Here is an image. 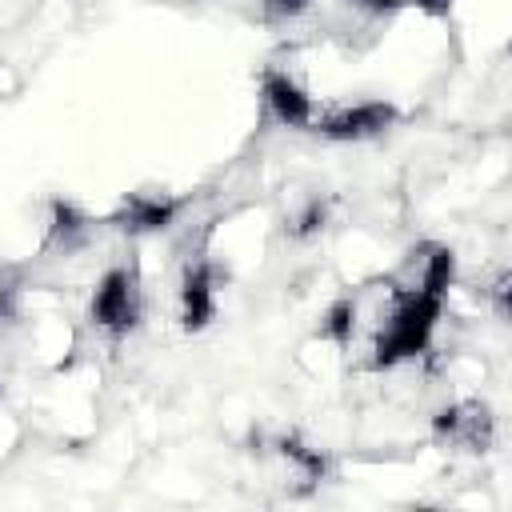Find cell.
<instances>
[{"mask_svg": "<svg viewBox=\"0 0 512 512\" xmlns=\"http://www.w3.org/2000/svg\"><path fill=\"white\" fill-rule=\"evenodd\" d=\"M440 308H444V296H432V292H420V288H400L392 296V308H388L380 332H376L372 364L392 368L400 360L420 356L428 348L432 332H436Z\"/></svg>", "mask_w": 512, "mask_h": 512, "instance_id": "1", "label": "cell"}, {"mask_svg": "<svg viewBox=\"0 0 512 512\" xmlns=\"http://www.w3.org/2000/svg\"><path fill=\"white\" fill-rule=\"evenodd\" d=\"M396 120H400V108L392 100H356V104L316 112L312 132H320L324 140H336V144H360V140L384 136Z\"/></svg>", "mask_w": 512, "mask_h": 512, "instance_id": "2", "label": "cell"}, {"mask_svg": "<svg viewBox=\"0 0 512 512\" xmlns=\"http://www.w3.org/2000/svg\"><path fill=\"white\" fill-rule=\"evenodd\" d=\"M140 320V280L132 268H108L92 292V324L124 336Z\"/></svg>", "mask_w": 512, "mask_h": 512, "instance_id": "3", "label": "cell"}, {"mask_svg": "<svg viewBox=\"0 0 512 512\" xmlns=\"http://www.w3.org/2000/svg\"><path fill=\"white\" fill-rule=\"evenodd\" d=\"M260 100H264V112L284 128H312V120H316L312 92L284 68H268L260 76Z\"/></svg>", "mask_w": 512, "mask_h": 512, "instance_id": "4", "label": "cell"}, {"mask_svg": "<svg viewBox=\"0 0 512 512\" xmlns=\"http://www.w3.org/2000/svg\"><path fill=\"white\" fill-rule=\"evenodd\" d=\"M432 428H436V436L448 440L452 448H472V452H480V448H488V440H492V416H488V408L476 404V400L452 404V408L436 412Z\"/></svg>", "mask_w": 512, "mask_h": 512, "instance_id": "5", "label": "cell"}, {"mask_svg": "<svg viewBox=\"0 0 512 512\" xmlns=\"http://www.w3.org/2000/svg\"><path fill=\"white\" fill-rule=\"evenodd\" d=\"M216 316V276L208 260H196L180 276V324L188 332H200Z\"/></svg>", "mask_w": 512, "mask_h": 512, "instance_id": "6", "label": "cell"}, {"mask_svg": "<svg viewBox=\"0 0 512 512\" xmlns=\"http://www.w3.org/2000/svg\"><path fill=\"white\" fill-rule=\"evenodd\" d=\"M172 216H176V200H164V196H132L124 208V224L132 232H156Z\"/></svg>", "mask_w": 512, "mask_h": 512, "instance_id": "7", "label": "cell"}, {"mask_svg": "<svg viewBox=\"0 0 512 512\" xmlns=\"http://www.w3.org/2000/svg\"><path fill=\"white\" fill-rule=\"evenodd\" d=\"M352 332H356V300L344 296V300H336V304L328 308V316H324V324H320V336H328L332 344H348Z\"/></svg>", "mask_w": 512, "mask_h": 512, "instance_id": "8", "label": "cell"}, {"mask_svg": "<svg viewBox=\"0 0 512 512\" xmlns=\"http://www.w3.org/2000/svg\"><path fill=\"white\" fill-rule=\"evenodd\" d=\"M308 4H312V0H260V16H264L268 24H288V20H296L300 12H308Z\"/></svg>", "mask_w": 512, "mask_h": 512, "instance_id": "9", "label": "cell"}, {"mask_svg": "<svg viewBox=\"0 0 512 512\" xmlns=\"http://www.w3.org/2000/svg\"><path fill=\"white\" fill-rule=\"evenodd\" d=\"M352 4H360V8H368V12H392V8H404V4H412V0H352Z\"/></svg>", "mask_w": 512, "mask_h": 512, "instance_id": "10", "label": "cell"}]
</instances>
